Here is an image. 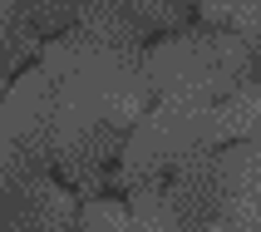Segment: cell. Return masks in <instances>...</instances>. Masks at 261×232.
<instances>
[{
  "mask_svg": "<svg viewBox=\"0 0 261 232\" xmlns=\"http://www.w3.org/2000/svg\"><path fill=\"white\" fill-rule=\"evenodd\" d=\"M143 79L153 99L192 94V99H227L242 84H256V64L242 40L212 25H188L177 35H158L143 50Z\"/></svg>",
  "mask_w": 261,
  "mask_h": 232,
  "instance_id": "6da1fadb",
  "label": "cell"
},
{
  "mask_svg": "<svg viewBox=\"0 0 261 232\" xmlns=\"http://www.w3.org/2000/svg\"><path fill=\"white\" fill-rule=\"evenodd\" d=\"M163 203L188 232H202L212 222H222V173H217V148L197 153V158L177 163L173 173L163 178Z\"/></svg>",
  "mask_w": 261,
  "mask_h": 232,
  "instance_id": "7a4b0ae2",
  "label": "cell"
},
{
  "mask_svg": "<svg viewBox=\"0 0 261 232\" xmlns=\"http://www.w3.org/2000/svg\"><path fill=\"white\" fill-rule=\"evenodd\" d=\"M217 173H222V227L261 232V144L217 148Z\"/></svg>",
  "mask_w": 261,
  "mask_h": 232,
  "instance_id": "3957f363",
  "label": "cell"
},
{
  "mask_svg": "<svg viewBox=\"0 0 261 232\" xmlns=\"http://www.w3.org/2000/svg\"><path fill=\"white\" fill-rule=\"evenodd\" d=\"M79 232H188L168 213L158 188L123 193V198H89L79 207Z\"/></svg>",
  "mask_w": 261,
  "mask_h": 232,
  "instance_id": "277c9868",
  "label": "cell"
},
{
  "mask_svg": "<svg viewBox=\"0 0 261 232\" xmlns=\"http://www.w3.org/2000/svg\"><path fill=\"white\" fill-rule=\"evenodd\" d=\"M0 232H79V203L55 178H40L25 193V203L0 222Z\"/></svg>",
  "mask_w": 261,
  "mask_h": 232,
  "instance_id": "5b68a950",
  "label": "cell"
},
{
  "mask_svg": "<svg viewBox=\"0 0 261 232\" xmlns=\"http://www.w3.org/2000/svg\"><path fill=\"white\" fill-rule=\"evenodd\" d=\"M217 133H222V148L261 144V84H242L237 94L217 99Z\"/></svg>",
  "mask_w": 261,
  "mask_h": 232,
  "instance_id": "8992f818",
  "label": "cell"
}]
</instances>
